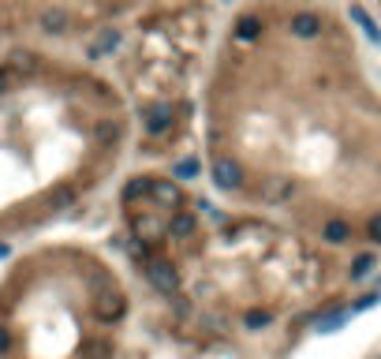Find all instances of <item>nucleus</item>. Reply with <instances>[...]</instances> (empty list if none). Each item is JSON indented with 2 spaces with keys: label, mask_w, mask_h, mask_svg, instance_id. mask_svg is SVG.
Returning a JSON list of instances; mask_svg holds the SVG:
<instances>
[{
  "label": "nucleus",
  "mask_w": 381,
  "mask_h": 359,
  "mask_svg": "<svg viewBox=\"0 0 381 359\" xmlns=\"http://www.w3.org/2000/svg\"><path fill=\"white\" fill-rule=\"evenodd\" d=\"M127 116L97 79L41 86V64L15 52L0 64V236L57 221L116 172Z\"/></svg>",
  "instance_id": "1"
},
{
  "label": "nucleus",
  "mask_w": 381,
  "mask_h": 359,
  "mask_svg": "<svg viewBox=\"0 0 381 359\" xmlns=\"http://www.w3.org/2000/svg\"><path fill=\"white\" fill-rule=\"evenodd\" d=\"M303 359H381V307L322 337Z\"/></svg>",
  "instance_id": "3"
},
{
  "label": "nucleus",
  "mask_w": 381,
  "mask_h": 359,
  "mask_svg": "<svg viewBox=\"0 0 381 359\" xmlns=\"http://www.w3.org/2000/svg\"><path fill=\"white\" fill-rule=\"evenodd\" d=\"M131 292L90 244H41L0 277V359H116Z\"/></svg>",
  "instance_id": "2"
}]
</instances>
